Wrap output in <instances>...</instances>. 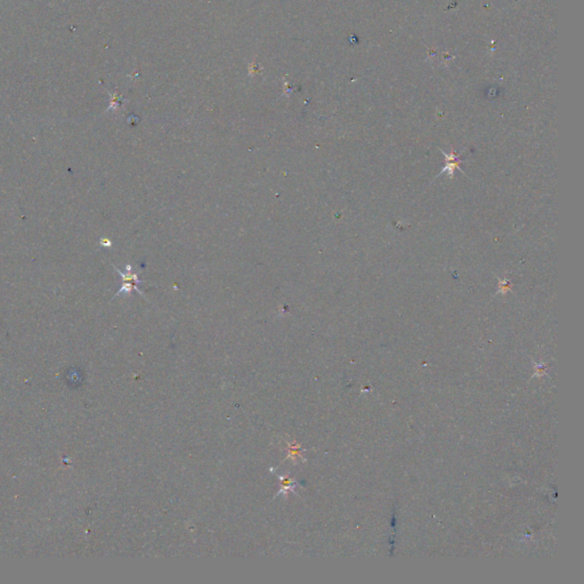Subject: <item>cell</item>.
Returning a JSON list of instances; mask_svg holds the SVG:
<instances>
[{"label": "cell", "instance_id": "6da1fadb", "mask_svg": "<svg viewBox=\"0 0 584 584\" xmlns=\"http://www.w3.org/2000/svg\"><path fill=\"white\" fill-rule=\"evenodd\" d=\"M442 153L445 155V161H446V166L444 167L443 170L440 171L438 175H442L444 173H447L448 176L453 177V174H454V171L456 169H460L459 168V165L461 163V160H459V155H456L454 152H452L450 154H447L445 151H442Z\"/></svg>", "mask_w": 584, "mask_h": 584}, {"label": "cell", "instance_id": "7a4b0ae2", "mask_svg": "<svg viewBox=\"0 0 584 584\" xmlns=\"http://www.w3.org/2000/svg\"><path fill=\"white\" fill-rule=\"evenodd\" d=\"M102 244H105V246H111V242H110V241L106 240L105 242H102Z\"/></svg>", "mask_w": 584, "mask_h": 584}]
</instances>
